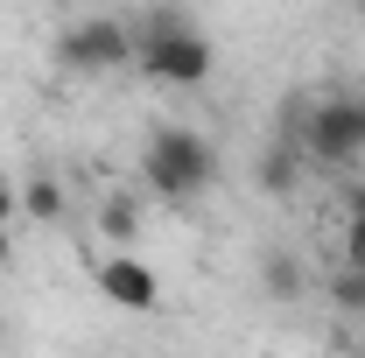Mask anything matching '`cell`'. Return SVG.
<instances>
[{
    "instance_id": "6da1fadb",
    "label": "cell",
    "mask_w": 365,
    "mask_h": 358,
    "mask_svg": "<svg viewBox=\"0 0 365 358\" xmlns=\"http://www.w3.org/2000/svg\"><path fill=\"white\" fill-rule=\"evenodd\" d=\"M127 29H134L140 78H155L169 91H190V85L211 78V36L197 29V14H182V7H140V14H127Z\"/></svg>"
},
{
    "instance_id": "7a4b0ae2",
    "label": "cell",
    "mask_w": 365,
    "mask_h": 358,
    "mask_svg": "<svg viewBox=\"0 0 365 358\" xmlns=\"http://www.w3.org/2000/svg\"><path fill=\"white\" fill-rule=\"evenodd\" d=\"M140 176H148V190L162 197V204H197L211 183H218V148L197 134V127H182V120H169V127H155L148 134V148H140Z\"/></svg>"
},
{
    "instance_id": "3957f363",
    "label": "cell",
    "mask_w": 365,
    "mask_h": 358,
    "mask_svg": "<svg viewBox=\"0 0 365 358\" xmlns=\"http://www.w3.org/2000/svg\"><path fill=\"white\" fill-rule=\"evenodd\" d=\"M56 63L63 71H78V78H98V71H120V63H134V29H127V14H85V21H71V29H56Z\"/></svg>"
},
{
    "instance_id": "277c9868",
    "label": "cell",
    "mask_w": 365,
    "mask_h": 358,
    "mask_svg": "<svg viewBox=\"0 0 365 358\" xmlns=\"http://www.w3.org/2000/svg\"><path fill=\"white\" fill-rule=\"evenodd\" d=\"M302 155H317V162H359L365 155V106L359 98H317V106H302Z\"/></svg>"
},
{
    "instance_id": "5b68a950",
    "label": "cell",
    "mask_w": 365,
    "mask_h": 358,
    "mask_svg": "<svg viewBox=\"0 0 365 358\" xmlns=\"http://www.w3.org/2000/svg\"><path fill=\"white\" fill-rule=\"evenodd\" d=\"M98 295L113 302V310H155L162 302V274L134 260V253H106L98 260Z\"/></svg>"
},
{
    "instance_id": "8992f818",
    "label": "cell",
    "mask_w": 365,
    "mask_h": 358,
    "mask_svg": "<svg viewBox=\"0 0 365 358\" xmlns=\"http://www.w3.org/2000/svg\"><path fill=\"white\" fill-rule=\"evenodd\" d=\"M260 190H267V197H295V190H302V140L274 134V148L260 155Z\"/></svg>"
},
{
    "instance_id": "52a82bcc",
    "label": "cell",
    "mask_w": 365,
    "mask_h": 358,
    "mask_svg": "<svg viewBox=\"0 0 365 358\" xmlns=\"http://www.w3.org/2000/svg\"><path fill=\"white\" fill-rule=\"evenodd\" d=\"M21 218L63 225V183L49 176V169H29V183H21Z\"/></svg>"
},
{
    "instance_id": "ba28073f",
    "label": "cell",
    "mask_w": 365,
    "mask_h": 358,
    "mask_svg": "<svg viewBox=\"0 0 365 358\" xmlns=\"http://www.w3.org/2000/svg\"><path fill=\"white\" fill-rule=\"evenodd\" d=\"M98 232L113 239V253H127L140 239V204L134 197H106V204H98Z\"/></svg>"
},
{
    "instance_id": "9c48e42d",
    "label": "cell",
    "mask_w": 365,
    "mask_h": 358,
    "mask_svg": "<svg viewBox=\"0 0 365 358\" xmlns=\"http://www.w3.org/2000/svg\"><path fill=\"white\" fill-rule=\"evenodd\" d=\"M260 281H267L274 302H295V295H302V260H295L288 246H274L267 260H260Z\"/></svg>"
},
{
    "instance_id": "30bf717a",
    "label": "cell",
    "mask_w": 365,
    "mask_h": 358,
    "mask_svg": "<svg viewBox=\"0 0 365 358\" xmlns=\"http://www.w3.org/2000/svg\"><path fill=\"white\" fill-rule=\"evenodd\" d=\"M330 302H337V316H365V274L359 267H337V274H330Z\"/></svg>"
},
{
    "instance_id": "8fae6325",
    "label": "cell",
    "mask_w": 365,
    "mask_h": 358,
    "mask_svg": "<svg viewBox=\"0 0 365 358\" xmlns=\"http://www.w3.org/2000/svg\"><path fill=\"white\" fill-rule=\"evenodd\" d=\"M344 267L365 274V218H344Z\"/></svg>"
},
{
    "instance_id": "7c38bea8",
    "label": "cell",
    "mask_w": 365,
    "mask_h": 358,
    "mask_svg": "<svg viewBox=\"0 0 365 358\" xmlns=\"http://www.w3.org/2000/svg\"><path fill=\"white\" fill-rule=\"evenodd\" d=\"M14 211H21V190L0 176V232H14Z\"/></svg>"
},
{
    "instance_id": "4fadbf2b",
    "label": "cell",
    "mask_w": 365,
    "mask_h": 358,
    "mask_svg": "<svg viewBox=\"0 0 365 358\" xmlns=\"http://www.w3.org/2000/svg\"><path fill=\"white\" fill-rule=\"evenodd\" d=\"M7 260H14V232H0V267H7Z\"/></svg>"
}]
</instances>
